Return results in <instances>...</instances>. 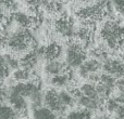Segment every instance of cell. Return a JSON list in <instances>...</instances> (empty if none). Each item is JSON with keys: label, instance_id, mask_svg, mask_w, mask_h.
Returning a JSON list of instances; mask_svg holds the SVG:
<instances>
[{"label": "cell", "instance_id": "484cf974", "mask_svg": "<svg viewBox=\"0 0 124 119\" xmlns=\"http://www.w3.org/2000/svg\"><path fill=\"white\" fill-rule=\"evenodd\" d=\"M8 96H9V88L1 85L0 86V103L8 102Z\"/></svg>", "mask_w": 124, "mask_h": 119}, {"label": "cell", "instance_id": "f546056e", "mask_svg": "<svg viewBox=\"0 0 124 119\" xmlns=\"http://www.w3.org/2000/svg\"><path fill=\"white\" fill-rule=\"evenodd\" d=\"M4 23H6V12H4V9L0 7V26H2Z\"/></svg>", "mask_w": 124, "mask_h": 119}, {"label": "cell", "instance_id": "1f68e13d", "mask_svg": "<svg viewBox=\"0 0 124 119\" xmlns=\"http://www.w3.org/2000/svg\"><path fill=\"white\" fill-rule=\"evenodd\" d=\"M0 86H1V80H0Z\"/></svg>", "mask_w": 124, "mask_h": 119}, {"label": "cell", "instance_id": "8fae6325", "mask_svg": "<svg viewBox=\"0 0 124 119\" xmlns=\"http://www.w3.org/2000/svg\"><path fill=\"white\" fill-rule=\"evenodd\" d=\"M50 85L54 88V89H58V90H61V89H65V88H71V83L73 82L72 80V75L68 72L63 73V74H60V75H57L54 77H51L50 78Z\"/></svg>", "mask_w": 124, "mask_h": 119}, {"label": "cell", "instance_id": "6da1fadb", "mask_svg": "<svg viewBox=\"0 0 124 119\" xmlns=\"http://www.w3.org/2000/svg\"><path fill=\"white\" fill-rule=\"evenodd\" d=\"M35 40L30 29L17 28L16 30L7 35L6 47L9 48L11 53L13 54H25L28 52Z\"/></svg>", "mask_w": 124, "mask_h": 119}, {"label": "cell", "instance_id": "d4e9b609", "mask_svg": "<svg viewBox=\"0 0 124 119\" xmlns=\"http://www.w3.org/2000/svg\"><path fill=\"white\" fill-rule=\"evenodd\" d=\"M9 73H10V70L8 69L6 64L3 63V61H2V59H1V55H0V80L1 81L4 80V79L9 76Z\"/></svg>", "mask_w": 124, "mask_h": 119}, {"label": "cell", "instance_id": "ba28073f", "mask_svg": "<svg viewBox=\"0 0 124 119\" xmlns=\"http://www.w3.org/2000/svg\"><path fill=\"white\" fill-rule=\"evenodd\" d=\"M68 66L63 61L57 59V60H50V61H46L45 65H44V72L47 76L54 77L57 75L63 74V73L68 72Z\"/></svg>", "mask_w": 124, "mask_h": 119}, {"label": "cell", "instance_id": "3957f363", "mask_svg": "<svg viewBox=\"0 0 124 119\" xmlns=\"http://www.w3.org/2000/svg\"><path fill=\"white\" fill-rule=\"evenodd\" d=\"M85 60L86 52L84 49V45H82L76 39L69 41L64 54V63L66 64L68 68H78Z\"/></svg>", "mask_w": 124, "mask_h": 119}, {"label": "cell", "instance_id": "277c9868", "mask_svg": "<svg viewBox=\"0 0 124 119\" xmlns=\"http://www.w3.org/2000/svg\"><path fill=\"white\" fill-rule=\"evenodd\" d=\"M44 106L51 109L57 115H62L66 111V108L60 101L58 89L54 88H50L46 90V92H44Z\"/></svg>", "mask_w": 124, "mask_h": 119}, {"label": "cell", "instance_id": "7a4b0ae2", "mask_svg": "<svg viewBox=\"0 0 124 119\" xmlns=\"http://www.w3.org/2000/svg\"><path fill=\"white\" fill-rule=\"evenodd\" d=\"M100 37L106 47L116 49L120 47L124 40V28L121 27L116 21L108 20L100 28Z\"/></svg>", "mask_w": 124, "mask_h": 119}, {"label": "cell", "instance_id": "5bb4252c", "mask_svg": "<svg viewBox=\"0 0 124 119\" xmlns=\"http://www.w3.org/2000/svg\"><path fill=\"white\" fill-rule=\"evenodd\" d=\"M32 119H58V115L43 105L32 111Z\"/></svg>", "mask_w": 124, "mask_h": 119}, {"label": "cell", "instance_id": "4dcf8cb0", "mask_svg": "<svg viewBox=\"0 0 124 119\" xmlns=\"http://www.w3.org/2000/svg\"><path fill=\"white\" fill-rule=\"evenodd\" d=\"M96 119H120V118H118L116 116H111V115H106V114H103V115H100V116H98V117H96Z\"/></svg>", "mask_w": 124, "mask_h": 119}, {"label": "cell", "instance_id": "52a82bcc", "mask_svg": "<svg viewBox=\"0 0 124 119\" xmlns=\"http://www.w3.org/2000/svg\"><path fill=\"white\" fill-rule=\"evenodd\" d=\"M8 103L20 116L24 115V114L27 112L30 104H28V101L25 98H23L22 95L15 93L14 91L10 90L9 88V96H8Z\"/></svg>", "mask_w": 124, "mask_h": 119}, {"label": "cell", "instance_id": "44dd1931", "mask_svg": "<svg viewBox=\"0 0 124 119\" xmlns=\"http://www.w3.org/2000/svg\"><path fill=\"white\" fill-rule=\"evenodd\" d=\"M58 94H59V98H60V101L61 103L64 105L66 109L68 108H72L76 102H75L74 98L72 96V94L70 93V91L65 89H61V90H58Z\"/></svg>", "mask_w": 124, "mask_h": 119}, {"label": "cell", "instance_id": "4316f807", "mask_svg": "<svg viewBox=\"0 0 124 119\" xmlns=\"http://www.w3.org/2000/svg\"><path fill=\"white\" fill-rule=\"evenodd\" d=\"M48 0H27L28 4H30L31 8H34L35 10H36L37 8H39V7H43L46 4V2H47Z\"/></svg>", "mask_w": 124, "mask_h": 119}, {"label": "cell", "instance_id": "8992f818", "mask_svg": "<svg viewBox=\"0 0 124 119\" xmlns=\"http://www.w3.org/2000/svg\"><path fill=\"white\" fill-rule=\"evenodd\" d=\"M102 72L116 77H124V61L118 58H108L102 62Z\"/></svg>", "mask_w": 124, "mask_h": 119}, {"label": "cell", "instance_id": "e0dca14e", "mask_svg": "<svg viewBox=\"0 0 124 119\" xmlns=\"http://www.w3.org/2000/svg\"><path fill=\"white\" fill-rule=\"evenodd\" d=\"M63 119H92V113L79 107L77 109H72L63 115Z\"/></svg>", "mask_w": 124, "mask_h": 119}, {"label": "cell", "instance_id": "5b68a950", "mask_svg": "<svg viewBox=\"0 0 124 119\" xmlns=\"http://www.w3.org/2000/svg\"><path fill=\"white\" fill-rule=\"evenodd\" d=\"M100 70H102V63L97 59L90 58V59H86L83 62V64L77 68V74H78V76L81 78L87 80L90 75L100 73Z\"/></svg>", "mask_w": 124, "mask_h": 119}, {"label": "cell", "instance_id": "30bf717a", "mask_svg": "<svg viewBox=\"0 0 124 119\" xmlns=\"http://www.w3.org/2000/svg\"><path fill=\"white\" fill-rule=\"evenodd\" d=\"M11 21L15 23L17 28H23V29H30V27L34 24V20L31 15L26 14L21 11H15L11 15Z\"/></svg>", "mask_w": 124, "mask_h": 119}, {"label": "cell", "instance_id": "d6986e66", "mask_svg": "<svg viewBox=\"0 0 124 119\" xmlns=\"http://www.w3.org/2000/svg\"><path fill=\"white\" fill-rule=\"evenodd\" d=\"M79 91L83 94L84 96L87 98H93V99H99L98 94H97V90H96V83H92V82H84L83 85L79 87ZM100 100V99H99ZM102 101V100H101Z\"/></svg>", "mask_w": 124, "mask_h": 119}, {"label": "cell", "instance_id": "7c38bea8", "mask_svg": "<svg viewBox=\"0 0 124 119\" xmlns=\"http://www.w3.org/2000/svg\"><path fill=\"white\" fill-rule=\"evenodd\" d=\"M54 29H56V32L58 33V34H60L61 36L63 37H72L73 35H74V27H73V25L70 23V21H68V20L65 19H60L58 20V21L56 22V24H54Z\"/></svg>", "mask_w": 124, "mask_h": 119}, {"label": "cell", "instance_id": "ffe728a7", "mask_svg": "<svg viewBox=\"0 0 124 119\" xmlns=\"http://www.w3.org/2000/svg\"><path fill=\"white\" fill-rule=\"evenodd\" d=\"M31 75L32 72L27 69H24V68H17V69L13 70L12 73V80L14 82H26V81L31 80Z\"/></svg>", "mask_w": 124, "mask_h": 119}, {"label": "cell", "instance_id": "83f0119b", "mask_svg": "<svg viewBox=\"0 0 124 119\" xmlns=\"http://www.w3.org/2000/svg\"><path fill=\"white\" fill-rule=\"evenodd\" d=\"M113 99L120 105H124V90H123V91H116V92H114Z\"/></svg>", "mask_w": 124, "mask_h": 119}, {"label": "cell", "instance_id": "2e32d148", "mask_svg": "<svg viewBox=\"0 0 124 119\" xmlns=\"http://www.w3.org/2000/svg\"><path fill=\"white\" fill-rule=\"evenodd\" d=\"M1 59L3 61V63L6 64V66L8 67V69L10 70H15L17 68H20V58H16L13 53H1Z\"/></svg>", "mask_w": 124, "mask_h": 119}, {"label": "cell", "instance_id": "9c48e42d", "mask_svg": "<svg viewBox=\"0 0 124 119\" xmlns=\"http://www.w3.org/2000/svg\"><path fill=\"white\" fill-rule=\"evenodd\" d=\"M76 104L78 105L81 108L86 109L88 112H97L99 109L102 108L105 102L99 99H93V98H87V96H84L82 94L78 99L76 100Z\"/></svg>", "mask_w": 124, "mask_h": 119}, {"label": "cell", "instance_id": "cb8c5ba5", "mask_svg": "<svg viewBox=\"0 0 124 119\" xmlns=\"http://www.w3.org/2000/svg\"><path fill=\"white\" fill-rule=\"evenodd\" d=\"M112 7L116 12L124 16V0H112Z\"/></svg>", "mask_w": 124, "mask_h": 119}, {"label": "cell", "instance_id": "f1b7e54d", "mask_svg": "<svg viewBox=\"0 0 124 119\" xmlns=\"http://www.w3.org/2000/svg\"><path fill=\"white\" fill-rule=\"evenodd\" d=\"M114 116H116V117L120 119H124V105H120L119 106V108L116 109Z\"/></svg>", "mask_w": 124, "mask_h": 119}, {"label": "cell", "instance_id": "9a60e30c", "mask_svg": "<svg viewBox=\"0 0 124 119\" xmlns=\"http://www.w3.org/2000/svg\"><path fill=\"white\" fill-rule=\"evenodd\" d=\"M62 49L61 47L56 42H52L50 45H48L47 47L44 48V54L43 58L46 61H50V60H57L60 58Z\"/></svg>", "mask_w": 124, "mask_h": 119}, {"label": "cell", "instance_id": "603a6c76", "mask_svg": "<svg viewBox=\"0 0 124 119\" xmlns=\"http://www.w3.org/2000/svg\"><path fill=\"white\" fill-rule=\"evenodd\" d=\"M105 106H106V109H107L108 113L113 114V115H114V114H116V109H118L119 106H120V104H119V103L116 102L113 98H109L105 102Z\"/></svg>", "mask_w": 124, "mask_h": 119}, {"label": "cell", "instance_id": "ac0fdd59", "mask_svg": "<svg viewBox=\"0 0 124 119\" xmlns=\"http://www.w3.org/2000/svg\"><path fill=\"white\" fill-rule=\"evenodd\" d=\"M0 119H20V115L6 103H0Z\"/></svg>", "mask_w": 124, "mask_h": 119}, {"label": "cell", "instance_id": "4fadbf2b", "mask_svg": "<svg viewBox=\"0 0 124 119\" xmlns=\"http://www.w3.org/2000/svg\"><path fill=\"white\" fill-rule=\"evenodd\" d=\"M74 36L77 41H79L82 45H85L92 39V28L89 25H81L77 29H75Z\"/></svg>", "mask_w": 124, "mask_h": 119}, {"label": "cell", "instance_id": "7402d4cb", "mask_svg": "<svg viewBox=\"0 0 124 119\" xmlns=\"http://www.w3.org/2000/svg\"><path fill=\"white\" fill-rule=\"evenodd\" d=\"M0 7L4 10L11 11V12L17 11V8H19L15 0H0Z\"/></svg>", "mask_w": 124, "mask_h": 119}]
</instances>
